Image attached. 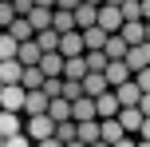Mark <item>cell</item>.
<instances>
[{
  "mask_svg": "<svg viewBox=\"0 0 150 147\" xmlns=\"http://www.w3.org/2000/svg\"><path fill=\"white\" fill-rule=\"evenodd\" d=\"M24 135H28L32 143H44V139H52V135H55L52 115H32V119H24Z\"/></svg>",
  "mask_w": 150,
  "mask_h": 147,
  "instance_id": "6da1fadb",
  "label": "cell"
},
{
  "mask_svg": "<svg viewBox=\"0 0 150 147\" xmlns=\"http://www.w3.org/2000/svg\"><path fill=\"white\" fill-rule=\"evenodd\" d=\"M24 87L20 84H12V87H4V92H0V111H16V115H20L24 111Z\"/></svg>",
  "mask_w": 150,
  "mask_h": 147,
  "instance_id": "7a4b0ae2",
  "label": "cell"
},
{
  "mask_svg": "<svg viewBox=\"0 0 150 147\" xmlns=\"http://www.w3.org/2000/svg\"><path fill=\"white\" fill-rule=\"evenodd\" d=\"M103 76H107V84H111V92H115L119 84H127V80H134V72L127 68V60H111V64H107V72H103Z\"/></svg>",
  "mask_w": 150,
  "mask_h": 147,
  "instance_id": "3957f363",
  "label": "cell"
},
{
  "mask_svg": "<svg viewBox=\"0 0 150 147\" xmlns=\"http://www.w3.org/2000/svg\"><path fill=\"white\" fill-rule=\"evenodd\" d=\"M107 92H111V84H107L103 72H87V76H83V95L99 100V95H107Z\"/></svg>",
  "mask_w": 150,
  "mask_h": 147,
  "instance_id": "277c9868",
  "label": "cell"
},
{
  "mask_svg": "<svg viewBox=\"0 0 150 147\" xmlns=\"http://www.w3.org/2000/svg\"><path fill=\"white\" fill-rule=\"evenodd\" d=\"M99 28H103L107 36L122 32V12H119V8H111V4H103V8H99Z\"/></svg>",
  "mask_w": 150,
  "mask_h": 147,
  "instance_id": "5b68a950",
  "label": "cell"
},
{
  "mask_svg": "<svg viewBox=\"0 0 150 147\" xmlns=\"http://www.w3.org/2000/svg\"><path fill=\"white\" fill-rule=\"evenodd\" d=\"M71 119H75V123H91V119H99L95 100H91V95H79V100L71 103Z\"/></svg>",
  "mask_w": 150,
  "mask_h": 147,
  "instance_id": "8992f818",
  "label": "cell"
},
{
  "mask_svg": "<svg viewBox=\"0 0 150 147\" xmlns=\"http://www.w3.org/2000/svg\"><path fill=\"white\" fill-rule=\"evenodd\" d=\"M87 48H83V32H67V36H59V56L63 60H75V56H83Z\"/></svg>",
  "mask_w": 150,
  "mask_h": 147,
  "instance_id": "52a82bcc",
  "label": "cell"
},
{
  "mask_svg": "<svg viewBox=\"0 0 150 147\" xmlns=\"http://www.w3.org/2000/svg\"><path fill=\"white\" fill-rule=\"evenodd\" d=\"M115 95H119V108H138V100H142V87H138L134 80H127V84L115 87Z\"/></svg>",
  "mask_w": 150,
  "mask_h": 147,
  "instance_id": "ba28073f",
  "label": "cell"
},
{
  "mask_svg": "<svg viewBox=\"0 0 150 147\" xmlns=\"http://www.w3.org/2000/svg\"><path fill=\"white\" fill-rule=\"evenodd\" d=\"M47 103H52V100H47L44 92H28V95H24V119H32V115H47Z\"/></svg>",
  "mask_w": 150,
  "mask_h": 147,
  "instance_id": "9c48e42d",
  "label": "cell"
},
{
  "mask_svg": "<svg viewBox=\"0 0 150 147\" xmlns=\"http://www.w3.org/2000/svg\"><path fill=\"white\" fill-rule=\"evenodd\" d=\"M142 111H138V108H119V123H122V131H127V135H138V131H142Z\"/></svg>",
  "mask_w": 150,
  "mask_h": 147,
  "instance_id": "30bf717a",
  "label": "cell"
},
{
  "mask_svg": "<svg viewBox=\"0 0 150 147\" xmlns=\"http://www.w3.org/2000/svg\"><path fill=\"white\" fill-rule=\"evenodd\" d=\"M127 68L130 72H146L150 68V44H134V48H130V52H127Z\"/></svg>",
  "mask_w": 150,
  "mask_h": 147,
  "instance_id": "8fae6325",
  "label": "cell"
},
{
  "mask_svg": "<svg viewBox=\"0 0 150 147\" xmlns=\"http://www.w3.org/2000/svg\"><path fill=\"white\" fill-rule=\"evenodd\" d=\"M40 72H44L47 80H63V56H59V52H44V60H40Z\"/></svg>",
  "mask_w": 150,
  "mask_h": 147,
  "instance_id": "7c38bea8",
  "label": "cell"
},
{
  "mask_svg": "<svg viewBox=\"0 0 150 147\" xmlns=\"http://www.w3.org/2000/svg\"><path fill=\"white\" fill-rule=\"evenodd\" d=\"M95 24H99V8L95 4H79V8H75V28H79V32L95 28Z\"/></svg>",
  "mask_w": 150,
  "mask_h": 147,
  "instance_id": "4fadbf2b",
  "label": "cell"
},
{
  "mask_svg": "<svg viewBox=\"0 0 150 147\" xmlns=\"http://www.w3.org/2000/svg\"><path fill=\"white\" fill-rule=\"evenodd\" d=\"M16 60L24 64V68H40V60H44V52H40L36 40H28V44H20V52H16Z\"/></svg>",
  "mask_w": 150,
  "mask_h": 147,
  "instance_id": "5bb4252c",
  "label": "cell"
},
{
  "mask_svg": "<svg viewBox=\"0 0 150 147\" xmlns=\"http://www.w3.org/2000/svg\"><path fill=\"white\" fill-rule=\"evenodd\" d=\"M95 111H99V119H119V95H115V92L99 95V100H95Z\"/></svg>",
  "mask_w": 150,
  "mask_h": 147,
  "instance_id": "9a60e30c",
  "label": "cell"
},
{
  "mask_svg": "<svg viewBox=\"0 0 150 147\" xmlns=\"http://www.w3.org/2000/svg\"><path fill=\"white\" fill-rule=\"evenodd\" d=\"M20 131H24V119L16 115V111H0V135L12 139V135H20Z\"/></svg>",
  "mask_w": 150,
  "mask_h": 147,
  "instance_id": "2e32d148",
  "label": "cell"
},
{
  "mask_svg": "<svg viewBox=\"0 0 150 147\" xmlns=\"http://www.w3.org/2000/svg\"><path fill=\"white\" fill-rule=\"evenodd\" d=\"M119 36L127 40L130 48H134V44H146V24H142V20H130V24H122V32H119Z\"/></svg>",
  "mask_w": 150,
  "mask_h": 147,
  "instance_id": "e0dca14e",
  "label": "cell"
},
{
  "mask_svg": "<svg viewBox=\"0 0 150 147\" xmlns=\"http://www.w3.org/2000/svg\"><path fill=\"white\" fill-rule=\"evenodd\" d=\"M99 131H103V143H119V139H127V131H122V123L119 119H99Z\"/></svg>",
  "mask_w": 150,
  "mask_h": 147,
  "instance_id": "ac0fdd59",
  "label": "cell"
},
{
  "mask_svg": "<svg viewBox=\"0 0 150 147\" xmlns=\"http://www.w3.org/2000/svg\"><path fill=\"white\" fill-rule=\"evenodd\" d=\"M0 80H4V87L20 84V80H24V64L20 60H4V64H0Z\"/></svg>",
  "mask_w": 150,
  "mask_h": 147,
  "instance_id": "d6986e66",
  "label": "cell"
},
{
  "mask_svg": "<svg viewBox=\"0 0 150 147\" xmlns=\"http://www.w3.org/2000/svg\"><path fill=\"white\" fill-rule=\"evenodd\" d=\"M52 28L59 32V36H67V32H79V28H75V12H63V8H55V12H52Z\"/></svg>",
  "mask_w": 150,
  "mask_h": 147,
  "instance_id": "ffe728a7",
  "label": "cell"
},
{
  "mask_svg": "<svg viewBox=\"0 0 150 147\" xmlns=\"http://www.w3.org/2000/svg\"><path fill=\"white\" fill-rule=\"evenodd\" d=\"M103 52H107V60H127L130 44H127V40L119 36V32H115V36H107V48H103Z\"/></svg>",
  "mask_w": 150,
  "mask_h": 147,
  "instance_id": "44dd1931",
  "label": "cell"
},
{
  "mask_svg": "<svg viewBox=\"0 0 150 147\" xmlns=\"http://www.w3.org/2000/svg\"><path fill=\"white\" fill-rule=\"evenodd\" d=\"M8 36H12L16 44H28V40H36V28H32V24L24 20V16H20V20H12V28H8Z\"/></svg>",
  "mask_w": 150,
  "mask_h": 147,
  "instance_id": "7402d4cb",
  "label": "cell"
},
{
  "mask_svg": "<svg viewBox=\"0 0 150 147\" xmlns=\"http://www.w3.org/2000/svg\"><path fill=\"white\" fill-rule=\"evenodd\" d=\"M83 48H87V52H103V48H107V32L99 28V24L87 28V32H83Z\"/></svg>",
  "mask_w": 150,
  "mask_h": 147,
  "instance_id": "603a6c76",
  "label": "cell"
},
{
  "mask_svg": "<svg viewBox=\"0 0 150 147\" xmlns=\"http://www.w3.org/2000/svg\"><path fill=\"white\" fill-rule=\"evenodd\" d=\"M52 12H55V8H32V12L24 16V20H28L36 32H44V28H52Z\"/></svg>",
  "mask_w": 150,
  "mask_h": 147,
  "instance_id": "cb8c5ba5",
  "label": "cell"
},
{
  "mask_svg": "<svg viewBox=\"0 0 150 147\" xmlns=\"http://www.w3.org/2000/svg\"><path fill=\"white\" fill-rule=\"evenodd\" d=\"M44 72H40V68H24V80H20V87H24V92H44Z\"/></svg>",
  "mask_w": 150,
  "mask_h": 147,
  "instance_id": "d4e9b609",
  "label": "cell"
},
{
  "mask_svg": "<svg viewBox=\"0 0 150 147\" xmlns=\"http://www.w3.org/2000/svg\"><path fill=\"white\" fill-rule=\"evenodd\" d=\"M47 115H52V123H67V119H71V103L59 95V100L47 103Z\"/></svg>",
  "mask_w": 150,
  "mask_h": 147,
  "instance_id": "484cf974",
  "label": "cell"
},
{
  "mask_svg": "<svg viewBox=\"0 0 150 147\" xmlns=\"http://www.w3.org/2000/svg\"><path fill=\"white\" fill-rule=\"evenodd\" d=\"M83 76H87V56L63 60V80H83Z\"/></svg>",
  "mask_w": 150,
  "mask_h": 147,
  "instance_id": "4316f807",
  "label": "cell"
},
{
  "mask_svg": "<svg viewBox=\"0 0 150 147\" xmlns=\"http://www.w3.org/2000/svg\"><path fill=\"white\" fill-rule=\"evenodd\" d=\"M36 44H40V52H59V32H55V28L36 32Z\"/></svg>",
  "mask_w": 150,
  "mask_h": 147,
  "instance_id": "83f0119b",
  "label": "cell"
},
{
  "mask_svg": "<svg viewBox=\"0 0 150 147\" xmlns=\"http://www.w3.org/2000/svg\"><path fill=\"white\" fill-rule=\"evenodd\" d=\"M75 127H79V143H99V139H103V131H99V119H91V123H75Z\"/></svg>",
  "mask_w": 150,
  "mask_h": 147,
  "instance_id": "f1b7e54d",
  "label": "cell"
},
{
  "mask_svg": "<svg viewBox=\"0 0 150 147\" xmlns=\"http://www.w3.org/2000/svg\"><path fill=\"white\" fill-rule=\"evenodd\" d=\"M55 139H59V143H75V139H79L75 119H67V123H55Z\"/></svg>",
  "mask_w": 150,
  "mask_h": 147,
  "instance_id": "f546056e",
  "label": "cell"
},
{
  "mask_svg": "<svg viewBox=\"0 0 150 147\" xmlns=\"http://www.w3.org/2000/svg\"><path fill=\"white\" fill-rule=\"evenodd\" d=\"M122 24H130V20H142V0H122Z\"/></svg>",
  "mask_w": 150,
  "mask_h": 147,
  "instance_id": "4dcf8cb0",
  "label": "cell"
},
{
  "mask_svg": "<svg viewBox=\"0 0 150 147\" xmlns=\"http://www.w3.org/2000/svg\"><path fill=\"white\" fill-rule=\"evenodd\" d=\"M16 52H20V44H16L8 32H0V64H4V60H16Z\"/></svg>",
  "mask_w": 150,
  "mask_h": 147,
  "instance_id": "1f68e13d",
  "label": "cell"
},
{
  "mask_svg": "<svg viewBox=\"0 0 150 147\" xmlns=\"http://www.w3.org/2000/svg\"><path fill=\"white\" fill-rule=\"evenodd\" d=\"M83 56H87V72H107V64H111L107 52H83Z\"/></svg>",
  "mask_w": 150,
  "mask_h": 147,
  "instance_id": "d6a6232c",
  "label": "cell"
},
{
  "mask_svg": "<svg viewBox=\"0 0 150 147\" xmlns=\"http://www.w3.org/2000/svg\"><path fill=\"white\" fill-rule=\"evenodd\" d=\"M79 95H83V80H63V100L75 103Z\"/></svg>",
  "mask_w": 150,
  "mask_h": 147,
  "instance_id": "836d02e7",
  "label": "cell"
},
{
  "mask_svg": "<svg viewBox=\"0 0 150 147\" xmlns=\"http://www.w3.org/2000/svg\"><path fill=\"white\" fill-rule=\"evenodd\" d=\"M134 84L142 87V95H150V68L146 72H134Z\"/></svg>",
  "mask_w": 150,
  "mask_h": 147,
  "instance_id": "e575fe53",
  "label": "cell"
},
{
  "mask_svg": "<svg viewBox=\"0 0 150 147\" xmlns=\"http://www.w3.org/2000/svg\"><path fill=\"white\" fill-rule=\"evenodd\" d=\"M4 147H36V143H32L28 135L20 131V135H12V139H4Z\"/></svg>",
  "mask_w": 150,
  "mask_h": 147,
  "instance_id": "d590c367",
  "label": "cell"
},
{
  "mask_svg": "<svg viewBox=\"0 0 150 147\" xmlns=\"http://www.w3.org/2000/svg\"><path fill=\"white\" fill-rule=\"evenodd\" d=\"M12 8H16V16H28L36 8V0H12Z\"/></svg>",
  "mask_w": 150,
  "mask_h": 147,
  "instance_id": "8d00e7d4",
  "label": "cell"
},
{
  "mask_svg": "<svg viewBox=\"0 0 150 147\" xmlns=\"http://www.w3.org/2000/svg\"><path fill=\"white\" fill-rule=\"evenodd\" d=\"M79 4H83V0H55V8H63V12H75Z\"/></svg>",
  "mask_w": 150,
  "mask_h": 147,
  "instance_id": "74e56055",
  "label": "cell"
},
{
  "mask_svg": "<svg viewBox=\"0 0 150 147\" xmlns=\"http://www.w3.org/2000/svg\"><path fill=\"white\" fill-rule=\"evenodd\" d=\"M138 111H142V115L150 119V95H142V100H138Z\"/></svg>",
  "mask_w": 150,
  "mask_h": 147,
  "instance_id": "f35d334b",
  "label": "cell"
},
{
  "mask_svg": "<svg viewBox=\"0 0 150 147\" xmlns=\"http://www.w3.org/2000/svg\"><path fill=\"white\" fill-rule=\"evenodd\" d=\"M138 139H146V143H150V119H142V131H138Z\"/></svg>",
  "mask_w": 150,
  "mask_h": 147,
  "instance_id": "ab89813d",
  "label": "cell"
},
{
  "mask_svg": "<svg viewBox=\"0 0 150 147\" xmlns=\"http://www.w3.org/2000/svg\"><path fill=\"white\" fill-rule=\"evenodd\" d=\"M36 147H67V143H59V139L52 135V139H44V143H36Z\"/></svg>",
  "mask_w": 150,
  "mask_h": 147,
  "instance_id": "60d3db41",
  "label": "cell"
},
{
  "mask_svg": "<svg viewBox=\"0 0 150 147\" xmlns=\"http://www.w3.org/2000/svg\"><path fill=\"white\" fill-rule=\"evenodd\" d=\"M115 147H138V139H130V135H127V139H119Z\"/></svg>",
  "mask_w": 150,
  "mask_h": 147,
  "instance_id": "b9f144b4",
  "label": "cell"
},
{
  "mask_svg": "<svg viewBox=\"0 0 150 147\" xmlns=\"http://www.w3.org/2000/svg\"><path fill=\"white\" fill-rule=\"evenodd\" d=\"M150 20V0H142V24Z\"/></svg>",
  "mask_w": 150,
  "mask_h": 147,
  "instance_id": "7bdbcfd3",
  "label": "cell"
},
{
  "mask_svg": "<svg viewBox=\"0 0 150 147\" xmlns=\"http://www.w3.org/2000/svg\"><path fill=\"white\" fill-rule=\"evenodd\" d=\"M36 8H55V0H36Z\"/></svg>",
  "mask_w": 150,
  "mask_h": 147,
  "instance_id": "ee69618b",
  "label": "cell"
},
{
  "mask_svg": "<svg viewBox=\"0 0 150 147\" xmlns=\"http://www.w3.org/2000/svg\"><path fill=\"white\" fill-rule=\"evenodd\" d=\"M103 4H111V8H122V0H103Z\"/></svg>",
  "mask_w": 150,
  "mask_h": 147,
  "instance_id": "f6af8a7d",
  "label": "cell"
},
{
  "mask_svg": "<svg viewBox=\"0 0 150 147\" xmlns=\"http://www.w3.org/2000/svg\"><path fill=\"white\" fill-rule=\"evenodd\" d=\"M83 4H95V8H103V0H83Z\"/></svg>",
  "mask_w": 150,
  "mask_h": 147,
  "instance_id": "bcb514c9",
  "label": "cell"
},
{
  "mask_svg": "<svg viewBox=\"0 0 150 147\" xmlns=\"http://www.w3.org/2000/svg\"><path fill=\"white\" fill-rule=\"evenodd\" d=\"M91 147H111V143H103V139H99V143H91Z\"/></svg>",
  "mask_w": 150,
  "mask_h": 147,
  "instance_id": "7dc6e473",
  "label": "cell"
},
{
  "mask_svg": "<svg viewBox=\"0 0 150 147\" xmlns=\"http://www.w3.org/2000/svg\"><path fill=\"white\" fill-rule=\"evenodd\" d=\"M67 147H87V143H79V139H75V143H67Z\"/></svg>",
  "mask_w": 150,
  "mask_h": 147,
  "instance_id": "c3c4849f",
  "label": "cell"
},
{
  "mask_svg": "<svg viewBox=\"0 0 150 147\" xmlns=\"http://www.w3.org/2000/svg\"><path fill=\"white\" fill-rule=\"evenodd\" d=\"M146 44H150V20H146Z\"/></svg>",
  "mask_w": 150,
  "mask_h": 147,
  "instance_id": "681fc988",
  "label": "cell"
},
{
  "mask_svg": "<svg viewBox=\"0 0 150 147\" xmlns=\"http://www.w3.org/2000/svg\"><path fill=\"white\" fill-rule=\"evenodd\" d=\"M138 147H150V143H146V139H138Z\"/></svg>",
  "mask_w": 150,
  "mask_h": 147,
  "instance_id": "f907efd6",
  "label": "cell"
},
{
  "mask_svg": "<svg viewBox=\"0 0 150 147\" xmlns=\"http://www.w3.org/2000/svg\"><path fill=\"white\" fill-rule=\"evenodd\" d=\"M0 4H12V0H0Z\"/></svg>",
  "mask_w": 150,
  "mask_h": 147,
  "instance_id": "816d5d0a",
  "label": "cell"
},
{
  "mask_svg": "<svg viewBox=\"0 0 150 147\" xmlns=\"http://www.w3.org/2000/svg\"><path fill=\"white\" fill-rule=\"evenodd\" d=\"M0 92H4V80H0Z\"/></svg>",
  "mask_w": 150,
  "mask_h": 147,
  "instance_id": "f5cc1de1",
  "label": "cell"
},
{
  "mask_svg": "<svg viewBox=\"0 0 150 147\" xmlns=\"http://www.w3.org/2000/svg\"><path fill=\"white\" fill-rule=\"evenodd\" d=\"M0 147H4V135H0Z\"/></svg>",
  "mask_w": 150,
  "mask_h": 147,
  "instance_id": "db71d44e",
  "label": "cell"
}]
</instances>
